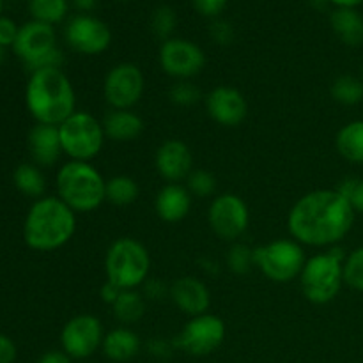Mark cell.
<instances>
[{
	"label": "cell",
	"instance_id": "cb8c5ba5",
	"mask_svg": "<svg viewBox=\"0 0 363 363\" xmlns=\"http://www.w3.org/2000/svg\"><path fill=\"white\" fill-rule=\"evenodd\" d=\"M335 147L344 160L351 163H363V119L344 124L335 137Z\"/></svg>",
	"mask_w": 363,
	"mask_h": 363
},
{
	"label": "cell",
	"instance_id": "74e56055",
	"mask_svg": "<svg viewBox=\"0 0 363 363\" xmlns=\"http://www.w3.org/2000/svg\"><path fill=\"white\" fill-rule=\"evenodd\" d=\"M229 0H191L194 9L206 18H218L227 7Z\"/></svg>",
	"mask_w": 363,
	"mask_h": 363
},
{
	"label": "cell",
	"instance_id": "e0dca14e",
	"mask_svg": "<svg viewBox=\"0 0 363 363\" xmlns=\"http://www.w3.org/2000/svg\"><path fill=\"white\" fill-rule=\"evenodd\" d=\"M155 167L167 183H179L194 170V155L183 140L170 138L156 149Z\"/></svg>",
	"mask_w": 363,
	"mask_h": 363
},
{
	"label": "cell",
	"instance_id": "484cf974",
	"mask_svg": "<svg viewBox=\"0 0 363 363\" xmlns=\"http://www.w3.org/2000/svg\"><path fill=\"white\" fill-rule=\"evenodd\" d=\"M13 181L18 191H21L27 197L41 199L46 190L45 176H43L41 169L34 163H21L20 167H16L13 174Z\"/></svg>",
	"mask_w": 363,
	"mask_h": 363
},
{
	"label": "cell",
	"instance_id": "30bf717a",
	"mask_svg": "<svg viewBox=\"0 0 363 363\" xmlns=\"http://www.w3.org/2000/svg\"><path fill=\"white\" fill-rule=\"evenodd\" d=\"M225 323L215 314H202L190 318L179 335L172 339L176 350L184 351L190 357H208L218 350L225 340Z\"/></svg>",
	"mask_w": 363,
	"mask_h": 363
},
{
	"label": "cell",
	"instance_id": "7c38bea8",
	"mask_svg": "<svg viewBox=\"0 0 363 363\" xmlns=\"http://www.w3.org/2000/svg\"><path fill=\"white\" fill-rule=\"evenodd\" d=\"M208 222L220 240L236 241L250 225V211L240 195L222 194L213 199L208 209Z\"/></svg>",
	"mask_w": 363,
	"mask_h": 363
},
{
	"label": "cell",
	"instance_id": "d6a6232c",
	"mask_svg": "<svg viewBox=\"0 0 363 363\" xmlns=\"http://www.w3.org/2000/svg\"><path fill=\"white\" fill-rule=\"evenodd\" d=\"M186 188L191 197L206 199L216 191V179L211 172L202 169H194L186 177Z\"/></svg>",
	"mask_w": 363,
	"mask_h": 363
},
{
	"label": "cell",
	"instance_id": "ba28073f",
	"mask_svg": "<svg viewBox=\"0 0 363 363\" xmlns=\"http://www.w3.org/2000/svg\"><path fill=\"white\" fill-rule=\"evenodd\" d=\"M307 262L303 245L287 240H273L262 247L254 248V264L268 280L287 284L298 279Z\"/></svg>",
	"mask_w": 363,
	"mask_h": 363
},
{
	"label": "cell",
	"instance_id": "9c48e42d",
	"mask_svg": "<svg viewBox=\"0 0 363 363\" xmlns=\"http://www.w3.org/2000/svg\"><path fill=\"white\" fill-rule=\"evenodd\" d=\"M13 50L30 73L43 67H60L64 62L62 52L57 48L55 30L41 21L32 20L21 25Z\"/></svg>",
	"mask_w": 363,
	"mask_h": 363
},
{
	"label": "cell",
	"instance_id": "7dc6e473",
	"mask_svg": "<svg viewBox=\"0 0 363 363\" xmlns=\"http://www.w3.org/2000/svg\"><path fill=\"white\" fill-rule=\"evenodd\" d=\"M2 59H4V48L0 46V62H2Z\"/></svg>",
	"mask_w": 363,
	"mask_h": 363
},
{
	"label": "cell",
	"instance_id": "1f68e13d",
	"mask_svg": "<svg viewBox=\"0 0 363 363\" xmlns=\"http://www.w3.org/2000/svg\"><path fill=\"white\" fill-rule=\"evenodd\" d=\"M344 284L363 293V247L354 248L344 259Z\"/></svg>",
	"mask_w": 363,
	"mask_h": 363
},
{
	"label": "cell",
	"instance_id": "60d3db41",
	"mask_svg": "<svg viewBox=\"0 0 363 363\" xmlns=\"http://www.w3.org/2000/svg\"><path fill=\"white\" fill-rule=\"evenodd\" d=\"M16 354V346L13 340L0 333V363H14Z\"/></svg>",
	"mask_w": 363,
	"mask_h": 363
},
{
	"label": "cell",
	"instance_id": "ab89813d",
	"mask_svg": "<svg viewBox=\"0 0 363 363\" xmlns=\"http://www.w3.org/2000/svg\"><path fill=\"white\" fill-rule=\"evenodd\" d=\"M176 350L172 344V340H165V339H152L151 342L147 344V351L152 354L155 358H160V360H165L172 354V351Z\"/></svg>",
	"mask_w": 363,
	"mask_h": 363
},
{
	"label": "cell",
	"instance_id": "9a60e30c",
	"mask_svg": "<svg viewBox=\"0 0 363 363\" xmlns=\"http://www.w3.org/2000/svg\"><path fill=\"white\" fill-rule=\"evenodd\" d=\"M66 41L82 55H99L112 43V30L105 21L91 14H77L66 25Z\"/></svg>",
	"mask_w": 363,
	"mask_h": 363
},
{
	"label": "cell",
	"instance_id": "8d00e7d4",
	"mask_svg": "<svg viewBox=\"0 0 363 363\" xmlns=\"http://www.w3.org/2000/svg\"><path fill=\"white\" fill-rule=\"evenodd\" d=\"M209 35L213 38V41L216 45H230L234 39V28L229 21L225 20H215L209 27Z\"/></svg>",
	"mask_w": 363,
	"mask_h": 363
},
{
	"label": "cell",
	"instance_id": "d590c367",
	"mask_svg": "<svg viewBox=\"0 0 363 363\" xmlns=\"http://www.w3.org/2000/svg\"><path fill=\"white\" fill-rule=\"evenodd\" d=\"M140 293L144 294L145 300L162 301L170 294V287L162 279H147L144 282V286H142Z\"/></svg>",
	"mask_w": 363,
	"mask_h": 363
},
{
	"label": "cell",
	"instance_id": "e575fe53",
	"mask_svg": "<svg viewBox=\"0 0 363 363\" xmlns=\"http://www.w3.org/2000/svg\"><path fill=\"white\" fill-rule=\"evenodd\" d=\"M337 190L347 199V202H350L351 208L354 209V213L363 215V179H357V177L344 179L342 183L337 186Z\"/></svg>",
	"mask_w": 363,
	"mask_h": 363
},
{
	"label": "cell",
	"instance_id": "4dcf8cb0",
	"mask_svg": "<svg viewBox=\"0 0 363 363\" xmlns=\"http://www.w3.org/2000/svg\"><path fill=\"white\" fill-rule=\"evenodd\" d=\"M177 25V16L176 11L169 6H160L152 11L151 16V30L156 38H160L162 41L172 38L174 30H176Z\"/></svg>",
	"mask_w": 363,
	"mask_h": 363
},
{
	"label": "cell",
	"instance_id": "7a4b0ae2",
	"mask_svg": "<svg viewBox=\"0 0 363 363\" xmlns=\"http://www.w3.org/2000/svg\"><path fill=\"white\" fill-rule=\"evenodd\" d=\"M25 103L38 124L59 126L77 112V94L60 67L32 71L25 89Z\"/></svg>",
	"mask_w": 363,
	"mask_h": 363
},
{
	"label": "cell",
	"instance_id": "5b68a950",
	"mask_svg": "<svg viewBox=\"0 0 363 363\" xmlns=\"http://www.w3.org/2000/svg\"><path fill=\"white\" fill-rule=\"evenodd\" d=\"M344 259L346 254L339 247L307 257L298 279L311 303L326 305L339 296L344 286Z\"/></svg>",
	"mask_w": 363,
	"mask_h": 363
},
{
	"label": "cell",
	"instance_id": "f546056e",
	"mask_svg": "<svg viewBox=\"0 0 363 363\" xmlns=\"http://www.w3.org/2000/svg\"><path fill=\"white\" fill-rule=\"evenodd\" d=\"M254 248L245 243H234L227 252V268L234 275H247L254 268Z\"/></svg>",
	"mask_w": 363,
	"mask_h": 363
},
{
	"label": "cell",
	"instance_id": "d4e9b609",
	"mask_svg": "<svg viewBox=\"0 0 363 363\" xmlns=\"http://www.w3.org/2000/svg\"><path fill=\"white\" fill-rule=\"evenodd\" d=\"M113 315L121 325H135L145 314V298L138 289H123L116 303L112 305Z\"/></svg>",
	"mask_w": 363,
	"mask_h": 363
},
{
	"label": "cell",
	"instance_id": "ac0fdd59",
	"mask_svg": "<svg viewBox=\"0 0 363 363\" xmlns=\"http://www.w3.org/2000/svg\"><path fill=\"white\" fill-rule=\"evenodd\" d=\"M170 300L183 314L190 318L208 314L211 307V293L197 277H181L170 284Z\"/></svg>",
	"mask_w": 363,
	"mask_h": 363
},
{
	"label": "cell",
	"instance_id": "7bdbcfd3",
	"mask_svg": "<svg viewBox=\"0 0 363 363\" xmlns=\"http://www.w3.org/2000/svg\"><path fill=\"white\" fill-rule=\"evenodd\" d=\"M73 358L69 357L67 353H64L62 350H52V351H46L45 354H41L38 363H71Z\"/></svg>",
	"mask_w": 363,
	"mask_h": 363
},
{
	"label": "cell",
	"instance_id": "3957f363",
	"mask_svg": "<svg viewBox=\"0 0 363 363\" xmlns=\"http://www.w3.org/2000/svg\"><path fill=\"white\" fill-rule=\"evenodd\" d=\"M74 230L77 213L59 197L38 199L25 216L23 238L32 250H59L73 240Z\"/></svg>",
	"mask_w": 363,
	"mask_h": 363
},
{
	"label": "cell",
	"instance_id": "83f0119b",
	"mask_svg": "<svg viewBox=\"0 0 363 363\" xmlns=\"http://www.w3.org/2000/svg\"><path fill=\"white\" fill-rule=\"evenodd\" d=\"M330 94L340 105L354 106L363 101V82L353 74H342L333 80Z\"/></svg>",
	"mask_w": 363,
	"mask_h": 363
},
{
	"label": "cell",
	"instance_id": "bcb514c9",
	"mask_svg": "<svg viewBox=\"0 0 363 363\" xmlns=\"http://www.w3.org/2000/svg\"><path fill=\"white\" fill-rule=\"evenodd\" d=\"M326 2H330V0H311V4H312V6H314V7H318V9H319V7H323V6H325Z\"/></svg>",
	"mask_w": 363,
	"mask_h": 363
},
{
	"label": "cell",
	"instance_id": "836d02e7",
	"mask_svg": "<svg viewBox=\"0 0 363 363\" xmlns=\"http://www.w3.org/2000/svg\"><path fill=\"white\" fill-rule=\"evenodd\" d=\"M169 98L177 106H194L195 103L201 101L202 92L191 80H177L170 87Z\"/></svg>",
	"mask_w": 363,
	"mask_h": 363
},
{
	"label": "cell",
	"instance_id": "ee69618b",
	"mask_svg": "<svg viewBox=\"0 0 363 363\" xmlns=\"http://www.w3.org/2000/svg\"><path fill=\"white\" fill-rule=\"evenodd\" d=\"M96 4H98V0H73V6L77 7L78 11H82V14H85V13H89V11L94 9Z\"/></svg>",
	"mask_w": 363,
	"mask_h": 363
},
{
	"label": "cell",
	"instance_id": "6da1fadb",
	"mask_svg": "<svg viewBox=\"0 0 363 363\" xmlns=\"http://www.w3.org/2000/svg\"><path fill=\"white\" fill-rule=\"evenodd\" d=\"M357 213L339 190H314L298 199L287 215L291 238L303 247L333 248L351 233Z\"/></svg>",
	"mask_w": 363,
	"mask_h": 363
},
{
	"label": "cell",
	"instance_id": "52a82bcc",
	"mask_svg": "<svg viewBox=\"0 0 363 363\" xmlns=\"http://www.w3.org/2000/svg\"><path fill=\"white\" fill-rule=\"evenodd\" d=\"M59 137L62 152L73 162H92L106 140L101 121L84 110H77L59 124Z\"/></svg>",
	"mask_w": 363,
	"mask_h": 363
},
{
	"label": "cell",
	"instance_id": "4fadbf2b",
	"mask_svg": "<svg viewBox=\"0 0 363 363\" xmlns=\"http://www.w3.org/2000/svg\"><path fill=\"white\" fill-rule=\"evenodd\" d=\"M160 66L174 80H191L206 66V53L190 39L170 38L160 46Z\"/></svg>",
	"mask_w": 363,
	"mask_h": 363
},
{
	"label": "cell",
	"instance_id": "c3c4849f",
	"mask_svg": "<svg viewBox=\"0 0 363 363\" xmlns=\"http://www.w3.org/2000/svg\"><path fill=\"white\" fill-rule=\"evenodd\" d=\"M2 4L4 2H2V0H0V16H2Z\"/></svg>",
	"mask_w": 363,
	"mask_h": 363
},
{
	"label": "cell",
	"instance_id": "f35d334b",
	"mask_svg": "<svg viewBox=\"0 0 363 363\" xmlns=\"http://www.w3.org/2000/svg\"><path fill=\"white\" fill-rule=\"evenodd\" d=\"M18 32H20V27L11 18L0 16V46L2 48L14 45V41L18 38Z\"/></svg>",
	"mask_w": 363,
	"mask_h": 363
},
{
	"label": "cell",
	"instance_id": "7402d4cb",
	"mask_svg": "<svg viewBox=\"0 0 363 363\" xmlns=\"http://www.w3.org/2000/svg\"><path fill=\"white\" fill-rule=\"evenodd\" d=\"M101 123L106 138L113 142H131L144 130V121L133 110H110Z\"/></svg>",
	"mask_w": 363,
	"mask_h": 363
},
{
	"label": "cell",
	"instance_id": "f6af8a7d",
	"mask_svg": "<svg viewBox=\"0 0 363 363\" xmlns=\"http://www.w3.org/2000/svg\"><path fill=\"white\" fill-rule=\"evenodd\" d=\"M330 4H333L335 7H351V9H357L363 0H330Z\"/></svg>",
	"mask_w": 363,
	"mask_h": 363
},
{
	"label": "cell",
	"instance_id": "8992f818",
	"mask_svg": "<svg viewBox=\"0 0 363 363\" xmlns=\"http://www.w3.org/2000/svg\"><path fill=\"white\" fill-rule=\"evenodd\" d=\"M151 272V255L135 238H119L105 255L106 280L121 289H138Z\"/></svg>",
	"mask_w": 363,
	"mask_h": 363
},
{
	"label": "cell",
	"instance_id": "f1b7e54d",
	"mask_svg": "<svg viewBox=\"0 0 363 363\" xmlns=\"http://www.w3.org/2000/svg\"><path fill=\"white\" fill-rule=\"evenodd\" d=\"M69 4L67 0H30L28 11L35 21H41L46 25L60 23L67 16Z\"/></svg>",
	"mask_w": 363,
	"mask_h": 363
},
{
	"label": "cell",
	"instance_id": "277c9868",
	"mask_svg": "<svg viewBox=\"0 0 363 363\" xmlns=\"http://www.w3.org/2000/svg\"><path fill=\"white\" fill-rule=\"evenodd\" d=\"M57 197L74 213L96 211L106 201V179L91 162L69 160L55 177Z\"/></svg>",
	"mask_w": 363,
	"mask_h": 363
},
{
	"label": "cell",
	"instance_id": "603a6c76",
	"mask_svg": "<svg viewBox=\"0 0 363 363\" xmlns=\"http://www.w3.org/2000/svg\"><path fill=\"white\" fill-rule=\"evenodd\" d=\"M333 32L347 46H360L363 43V16L351 7H337L330 16Z\"/></svg>",
	"mask_w": 363,
	"mask_h": 363
},
{
	"label": "cell",
	"instance_id": "d6986e66",
	"mask_svg": "<svg viewBox=\"0 0 363 363\" xmlns=\"http://www.w3.org/2000/svg\"><path fill=\"white\" fill-rule=\"evenodd\" d=\"M191 209V194L179 183H167L155 197V211L162 222L177 223Z\"/></svg>",
	"mask_w": 363,
	"mask_h": 363
},
{
	"label": "cell",
	"instance_id": "44dd1931",
	"mask_svg": "<svg viewBox=\"0 0 363 363\" xmlns=\"http://www.w3.org/2000/svg\"><path fill=\"white\" fill-rule=\"evenodd\" d=\"M140 337L128 326L110 330L108 333H105V339H103L101 344V351L105 358L116 363L133 360L140 353Z\"/></svg>",
	"mask_w": 363,
	"mask_h": 363
},
{
	"label": "cell",
	"instance_id": "2e32d148",
	"mask_svg": "<svg viewBox=\"0 0 363 363\" xmlns=\"http://www.w3.org/2000/svg\"><path fill=\"white\" fill-rule=\"evenodd\" d=\"M206 110L216 124L225 128L240 126L248 113V103L238 89L220 85L204 98Z\"/></svg>",
	"mask_w": 363,
	"mask_h": 363
},
{
	"label": "cell",
	"instance_id": "4316f807",
	"mask_svg": "<svg viewBox=\"0 0 363 363\" xmlns=\"http://www.w3.org/2000/svg\"><path fill=\"white\" fill-rule=\"evenodd\" d=\"M106 201L113 206H130L138 199L140 188L130 176H113L106 179Z\"/></svg>",
	"mask_w": 363,
	"mask_h": 363
},
{
	"label": "cell",
	"instance_id": "ffe728a7",
	"mask_svg": "<svg viewBox=\"0 0 363 363\" xmlns=\"http://www.w3.org/2000/svg\"><path fill=\"white\" fill-rule=\"evenodd\" d=\"M28 149L38 167H52L62 155L59 126L35 124L28 133Z\"/></svg>",
	"mask_w": 363,
	"mask_h": 363
},
{
	"label": "cell",
	"instance_id": "8fae6325",
	"mask_svg": "<svg viewBox=\"0 0 363 363\" xmlns=\"http://www.w3.org/2000/svg\"><path fill=\"white\" fill-rule=\"evenodd\" d=\"M145 78L133 62H121L110 67L103 80V96L112 110H131L144 96Z\"/></svg>",
	"mask_w": 363,
	"mask_h": 363
},
{
	"label": "cell",
	"instance_id": "b9f144b4",
	"mask_svg": "<svg viewBox=\"0 0 363 363\" xmlns=\"http://www.w3.org/2000/svg\"><path fill=\"white\" fill-rule=\"evenodd\" d=\"M121 293H123V289H121V287H117L116 284L108 282V280H106V282L101 286V289H99V296H101V300L105 301L106 305H110V307L116 303Z\"/></svg>",
	"mask_w": 363,
	"mask_h": 363
},
{
	"label": "cell",
	"instance_id": "5bb4252c",
	"mask_svg": "<svg viewBox=\"0 0 363 363\" xmlns=\"http://www.w3.org/2000/svg\"><path fill=\"white\" fill-rule=\"evenodd\" d=\"M105 332L96 315L80 314L64 325L60 332V347L73 360H87L98 350H101Z\"/></svg>",
	"mask_w": 363,
	"mask_h": 363
}]
</instances>
